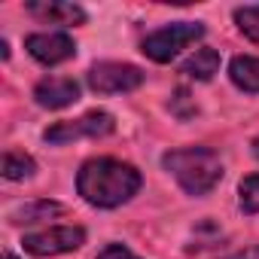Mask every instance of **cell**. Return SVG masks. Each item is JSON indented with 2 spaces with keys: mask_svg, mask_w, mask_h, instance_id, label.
Masks as SVG:
<instances>
[{
  "mask_svg": "<svg viewBox=\"0 0 259 259\" xmlns=\"http://www.w3.org/2000/svg\"><path fill=\"white\" fill-rule=\"evenodd\" d=\"M141 189V171L119 159H89L76 174V192L92 207H119Z\"/></svg>",
  "mask_w": 259,
  "mask_h": 259,
  "instance_id": "1",
  "label": "cell"
},
{
  "mask_svg": "<svg viewBox=\"0 0 259 259\" xmlns=\"http://www.w3.org/2000/svg\"><path fill=\"white\" fill-rule=\"evenodd\" d=\"M162 165L171 171V177L183 186L189 195H207L223 180V162L207 147H183L165 153Z\"/></svg>",
  "mask_w": 259,
  "mask_h": 259,
  "instance_id": "2",
  "label": "cell"
},
{
  "mask_svg": "<svg viewBox=\"0 0 259 259\" xmlns=\"http://www.w3.org/2000/svg\"><path fill=\"white\" fill-rule=\"evenodd\" d=\"M201 37H204V25H198V22H177V25H168V28L150 34L144 40V55L159 61V64H165V61L177 58L183 49H189L192 43H198Z\"/></svg>",
  "mask_w": 259,
  "mask_h": 259,
  "instance_id": "3",
  "label": "cell"
},
{
  "mask_svg": "<svg viewBox=\"0 0 259 259\" xmlns=\"http://www.w3.org/2000/svg\"><path fill=\"white\" fill-rule=\"evenodd\" d=\"M89 89L98 95H119V92H135L144 85V70L135 64H119V61H101L89 70Z\"/></svg>",
  "mask_w": 259,
  "mask_h": 259,
  "instance_id": "4",
  "label": "cell"
},
{
  "mask_svg": "<svg viewBox=\"0 0 259 259\" xmlns=\"http://www.w3.org/2000/svg\"><path fill=\"white\" fill-rule=\"evenodd\" d=\"M82 244H85V229L79 226H52V229L31 232L22 238V247L31 256H61Z\"/></svg>",
  "mask_w": 259,
  "mask_h": 259,
  "instance_id": "5",
  "label": "cell"
},
{
  "mask_svg": "<svg viewBox=\"0 0 259 259\" xmlns=\"http://www.w3.org/2000/svg\"><path fill=\"white\" fill-rule=\"evenodd\" d=\"M113 116L104 113V110H95V113H85L79 119H70V122H55L52 128H46V141L49 144H70V141H82V138H107L113 135Z\"/></svg>",
  "mask_w": 259,
  "mask_h": 259,
  "instance_id": "6",
  "label": "cell"
},
{
  "mask_svg": "<svg viewBox=\"0 0 259 259\" xmlns=\"http://www.w3.org/2000/svg\"><path fill=\"white\" fill-rule=\"evenodd\" d=\"M25 49L31 52V58H37L40 64H49V67L76 55L73 40L67 34H58V31H52V34H31L25 40Z\"/></svg>",
  "mask_w": 259,
  "mask_h": 259,
  "instance_id": "7",
  "label": "cell"
},
{
  "mask_svg": "<svg viewBox=\"0 0 259 259\" xmlns=\"http://www.w3.org/2000/svg\"><path fill=\"white\" fill-rule=\"evenodd\" d=\"M34 98L43 110H61V107H70L79 98V85L70 76H49V79L37 82Z\"/></svg>",
  "mask_w": 259,
  "mask_h": 259,
  "instance_id": "8",
  "label": "cell"
},
{
  "mask_svg": "<svg viewBox=\"0 0 259 259\" xmlns=\"http://www.w3.org/2000/svg\"><path fill=\"white\" fill-rule=\"evenodd\" d=\"M28 13L52 25H82L85 22V10L76 4H64V0H34V4H28Z\"/></svg>",
  "mask_w": 259,
  "mask_h": 259,
  "instance_id": "9",
  "label": "cell"
},
{
  "mask_svg": "<svg viewBox=\"0 0 259 259\" xmlns=\"http://www.w3.org/2000/svg\"><path fill=\"white\" fill-rule=\"evenodd\" d=\"M229 76H232V82H235L238 89L259 95V58H253V55H238V58H232Z\"/></svg>",
  "mask_w": 259,
  "mask_h": 259,
  "instance_id": "10",
  "label": "cell"
},
{
  "mask_svg": "<svg viewBox=\"0 0 259 259\" xmlns=\"http://www.w3.org/2000/svg\"><path fill=\"white\" fill-rule=\"evenodd\" d=\"M180 70H183L186 76H192V79H201V82H204V79H210V76L220 70V52L204 46V49H198L192 58H186Z\"/></svg>",
  "mask_w": 259,
  "mask_h": 259,
  "instance_id": "11",
  "label": "cell"
},
{
  "mask_svg": "<svg viewBox=\"0 0 259 259\" xmlns=\"http://www.w3.org/2000/svg\"><path fill=\"white\" fill-rule=\"evenodd\" d=\"M37 171V162L31 159V156H25V153H19V150H10L7 156H4V177L7 180H25V177H31Z\"/></svg>",
  "mask_w": 259,
  "mask_h": 259,
  "instance_id": "12",
  "label": "cell"
},
{
  "mask_svg": "<svg viewBox=\"0 0 259 259\" xmlns=\"http://www.w3.org/2000/svg\"><path fill=\"white\" fill-rule=\"evenodd\" d=\"M64 207L55 204V201H40V204H25L22 210L13 213V223H37V220H46L52 213H61Z\"/></svg>",
  "mask_w": 259,
  "mask_h": 259,
  "instance_id": "13",
  "label": "cell"
},
{
  "mask_svg": "<svg viewBox=\"0 0 259 259\" xmlns=\"http://www.w3.org/2000/svg\"><path fill=\"white\" fill-rule=\"evenodd\" d=\"M235 25L247 40L259 43V7H238L235 10Z\"/></svg>",
  "mask_w": 259,
  "mask_h": 259,
  "instance_id": "14",
  "label": "cell"
},
{
  "mask_svg": "<svg viewBox=\"0 0 259 259\" xmlns=\"http://www.w3.org/2000/svg\"><path fill=\"white\" fill-rule=\"evenodd\" d=\"M238 198H241V210L244 213H259V174H250V177L241 180Z\"/></svg>",
  "mask_w": 259,
  "mask_h": 259,
  "instance_id": "15",
  "label": "cell"
},
{
  "mask_svg": "<svg viewBox=\"0 0 259 259\" xmlns=\"http://www.w3.org/2000/svg\"><path fill=\"white\" fill-rule=\"evenodd\" d=\"M98 259H141V256H135L128 247H122V244H107L101 253H98Z\"/></svg>",
  "mask_w": 259,
  "mask_h": 259,
  "instance_id": "16",
  "label": "cell"
},
{
  "mask_svg": "<svg viewBox=\"0 0 259 259\" xmlns=\"http://www.w3.org/2000/svg\"><path fill=\"white\" fill-rule=\"evenodd\" d=\"M229 259H259V247H250V250L235 253V256H229Z\"/></svg>",
  "mask_w": 259,
  "mask_h": 259,
  "instance_id": "17",
  "label": "cell"
},
{
  "mask_svg": "<svg viewBox=\"0 0 259 259\" xmlns=\"http://www.w3.org/2000/svg\"><path fill=\"white\" fill-rule=\"evenodd\" d=\"M253 153H256V159H259V138L253 141Z\"/></svg>",
  "mask_w": 259,
  "mask_h": 259,
  "instance_id": "18",
  "label": "cell"
},
{
  "mask_svg": "<svg viewBox=\"0 0 259 259\" xmlns=\"http://www.w3.org/2000/svg\"><path fill=\"white\" fill-rule=\"evenodd\" d=\"M4 259H16V256H13V253H4Z\"/></svg>",
  "mask_w": 259,
  "mask_h": 259,
  "instance_id": "19",
  "label": "cell"
}]
</instances>
